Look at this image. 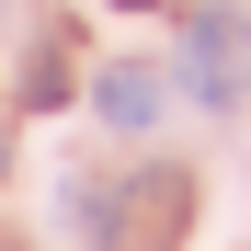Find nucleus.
Listing matches in <instances>:
<instances>
[{
  "mask_svg": "<svg viewBox=\"0 0 251 251\" xmlns=\"http://www.w3.org/2000/svg\"><path fill=\"white\" fill-rule=\"evenodd\" d=\"M183 205H194V183H183V172H137V183L103 205V228H114L126 251H160V240L183 228Z\"/></svg>",
  "mask_w": 251,
  "mask_h": 251,
  "instance_id": "1",
  "label": "nucleus"
},
{
  "mask_svg": "<svg viewBox=\"0 0 251 251\" xmlns=\"http://www.w3.org/2000/svg\"><path fill=\"white\" fill-rule=\"evenodd\" d=\"M228 80H240V12L205 0L194 34H183V92H194V103H228Z\"/></svg>",
  "mask_w": 251,
  "mask_h": 251,
  "instance_id": "2",
  "label": "nucleus"
},
{
  "mask_svg": "<svg viewBox=\"0 0 251 251\" xmlns=\"http://www.w3.org/2000/svg\"><path fill=\"white\" fill-rule=\"evenodd\" d=\"M92 103H103V126H126V137H137V126L160 114V80H149V69H103V92H92Z\"/></svg>",
  "mask_w": 251,
  "mask_h": 251,
  "instance_id": "3",
  "label": "nucleus"
},
{
  "mask_svg": "<svg viewBox=\"0 0 251 251\" xmlns=\"http://www.w3.org/2000/svg\"><path fill=\"white\" fill-rule=\"evenodd\" d=\"M23 103H34V114L69 103V46H34V57H23Z\"/></svg>",
  "mask_w": 251,
  "mask_h": 251,
  "instance_id": "4",
  "label": "nucleus"
},
{
  "mask_svg": "<svg viewBox=\"0 0 251 251\" xmlns=\"http://www.w3.org/2000/svg\"><path fill=\"white\" fill-rule=\"evenodd\" d=\"M114 12H160V0H114Z\"/></svg>",
  "mask_w": 251,
  "mask_h": 251,
  "instance_id": "5",
  "label": "nucleus"
},
{
  "mask_svg": "<svg viewBox=\"0 0 251 251\" xmlns=\"http://www.w3.org/2000/svg\"><path fill=\"white\" fill-rule=\"evenodd\" d=\"M0 172H12V137H0Z\"/></svg>",
  "mask_w": 251,
  "mask_h": 251,
  "instance_id": "6",
  "label": "nucleus"
}]
</instances>
